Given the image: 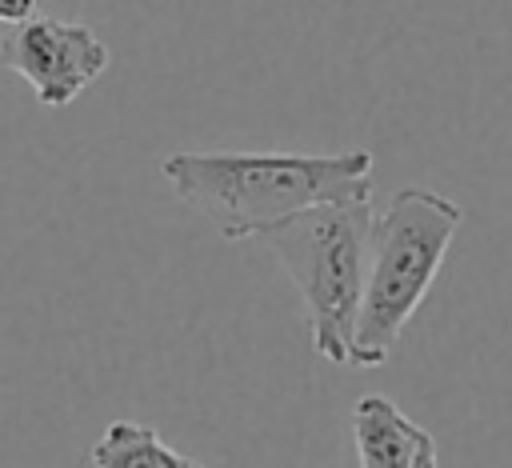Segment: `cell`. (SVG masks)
Instances as JSON below:
<instances>
[{
	"label": "cell",
	"mask_w": 512,
	"mask_h": 468,
	"mask_svg": "<svg viewBox=\"0 0 512 468\" xmlns=\"http://www.w3.org/2000/svg\"><path fill=\"white\" fill-rule=\"evenodd\" d=\"M372 152H172L160 172L224 240H252L288 216L372 196Z\"/></svg>",
	"instance_id": "6da1fadb"
},
{
	"label": "cell",
	"mask_w": 512,
	"mask_h": 468,
	"mask_svg": "<svg viewBox=\"0 0 512 468\" xmlns=\"http://www.w3.org/2000/svg\"><path fill=\"white\" fill-rule=\"evenodd\" d=\"M416 468H436V448H428V452L416 460Z\"/></svg>",
	"instance_id": "ba28073f"
},
{
	"label": "cell",
	"mask_w": 512,
	"mask_h": 468,
	"mask_svg": "<svg viewBox=\"0 0 512 468\" xmlns=\"http://www.w3.org/2000/svg\"><path fill=\"white\" fill-rule=\"evenodd\" d=\"M464 208L428 188H400L372 224L364 296L348 344V360L380 368L392 356L404 324L424 304Z\"/></svg>",
	"instance_id": "7a4b0ae2"
},
{
	"label": "cell",
	"mask_w": 512,
	"mask_h": 468,
	"mask_svg": "<svg viewBox=\"0 0 512 468\" xmlns=\"http://www.w3.org/2000/svg\"><path fill=\"white\" fill-rule=\"evenodd\" d=\"M372 224V200H336L304 208L256 236L296 284L308 312L312 352L328 364H348V344L364 296Z\"/></svg>",
	"instance_id": "3957f363"
},
{
	"label": "cell",
	"mask_w": 512,
	"mask_h": 468,
	"mask_svg": "<svg viewBox=\"0 0 512 468\" xmlns=\"http://www.w3.org/2000/svg\"><path fill=\"white\" fill-rule=\"evenodd\" d=\"M196 468H200V464H196Z\"/></svg>",
	"instance_id": "9c48e42d"
},
{
	"label": "cell",
	"mask_w": 512,
	"mask_h": 468,
	"mask_svg": "<svg viewBox=\"0 0 512 468\" xmlns=\"http://www.w3.org/2000/svg\"><path fill=\"white\" fill-rule=\"evenodd\" d=\"M36 4L40 0H0V24H20V20H28V16H36Z\"/></svg>",
	"instance_id": "52a82bcc"
},
{
	"label": "cell",
	"mask_w": 512,
	"mask_h": 468,
	"mask_svg": "<svg viewBox=\"0 0 512 468\" xmlns=\"http://www.w3.org/2000/svg\"><path fill=\"white\" fill-rule=\"evenodd\" d=\"M352 440L360 468H416V460L436 448L432 432L408 420L388 396H360L352 404Z\"/></svg>",
	"instance_id": "5b68a950"
},
{
	"label": "cell",
	"mask_w": 512,
	"mask_h": 468,
	"mask_svg": "<svg viewBox=\"0 0 512 468\" xmlns=\"http://www.w3.org/2000/svg\"><path fill=\"white\" fill-rule=\"evenodd\" d=\"M108 44L80 20L28 16L0 36V68L20 76L44 108L72 104L108 68Z\"/></svg>",
	"instance_id": "277c9868"
},
{
	"label": "cell",
	"mask_w": 512,
	"mask_h": 468,
	"mask_svg": "<svg viewBox=\"0 0 512 468\" xmlns=\"http://www.w3.org/2000/svg\"><path fill=\"white\" fill-rule=\"evenodd\" d=\"M92 468H196L184 452L168 448L156 428L136 420H112L88 452Z\"/></svg>",
	"instance_id": "8992f818"
}]
</instances>
